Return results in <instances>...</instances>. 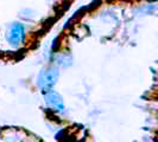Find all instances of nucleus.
I'll list each match as a JSON object with an SVG mask.
<instances>
[{
  "mask_svg": "<svg viewBox=\"0 0 158 142\" xmlns=\"http://www.w3.org/2000/svg\"><path fill=\"white\" fill-rule=\"evenodd\" d=\"M25 38V27L20 23H12L6 32V39L8 44L13 47H18L22 45Z\"/></svg>",
  "mask_w": 158,
  "mask_h": 142,
  "instance_id": "nucleus-2",
  "label": "nucleus"
},
{
  "mask_svg": "<svg viewBox=\"0 0 158 142\" xmlns=\"http://www.w3.org/2000/svg\"><path fill=\"white\" fill-rule=\"evenodd\" d=\"M58 76H60V72L56 66H48L40 71L38 79H37V84L43 94L54 89L57 83Z\"/></svg>",
  "mask_w": 158,
  "mask_h": 142,
  "instance_id": "nucleus-1",
  "label": "nucleus"
},
{
  "mask_svg": "<svg viewBox=\"0 0 158 142\" xmlns=\"http://www.w3.org/2000/svg\"><path fill=\"white\" fill-rule=\"evenodd\" d=\"M44 101L47 103V105L49 108H51L52 110L58 111V112H63L64 111V102L62 96L56 93L55 90H50L44 93Z\"/></svg>",
  "mask_w": 158,
  "mask_h": 142,
  "instance_id": "nucleus-3",
  "label": "nucleus"
}]
</instances>
